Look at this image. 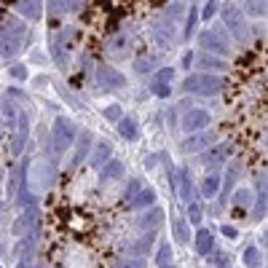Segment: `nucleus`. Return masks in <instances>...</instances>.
<instances>
[{"label": "nucleus", "instance_id": "1", "mask_svg": "<svg viewBox=\"0 0 268 268\" xmlns=\"http://www.w3.org/2000/svg\"><path fill=\"white\" fill-rule=\"evenodd\" d=\"M225 132L250 161H268V40L244 51L223 80Z\"/></svg>", "mask_w": 268, "mask_h": 268}, {"label": "nucleus", "instance_id": "2", "mask_svg": "<svg viewBox=\"0 0 268 268\" xmlns=\"http://www.w3.org/2000/svg\"><path fill=\"white\" fill-rule=\"evenodd\" d=\"M167 0H78V32L91 51L113 59L134 51V30L156 25Z\"/></svg>", "mask_w": 268, "mask_h": 268}, {"label": "nucleus", "instance_id": "3", "mask_svg": "<svg viewBox=\"0 0 268 268\" xmlns=\"http://www.w3.org/2000/svg\"><path fill=\"white\" fill-rule=\"evenodd\" d=\"M215 247V236H212V231H207V228H199V236H196V252L199 255H209Z\"/></svg>", "mask_w": 268, "mask_h": 268}, {"label": "nucleus", "instance_id": "4", "mask_svg": "<svg viewBox=\"0 0 268 268\" xmlns=\"http://www.w3.org/2000/svg\"><path fill=\"white\" fill-rule=\"evenodd\" d=\"M161 217H164V212H161V209H150V212L139 220V225L142 228H156L158 223H161Z\"/></svg>", "mask_w": 268, "mask_h": 268}, {"label": "nucleus", "instance_id": "5", "mask_svg": "<svg viewBox=\"0 0 268 268\" xmlns=\"http://www.w3.org/2000/svg\"><path fill=\"white\" fill-rule=\"evenodd\" d=\"M150 244H153V231H150L145 239H139V241L132 244V255H145V252L150 250Z\"/></svg>", "mask_w": 268, "mask_h": 268}, {"label": "nucleus", "instance_id": "6", "mask_svg": "<svg viewBox=\"0 0 268 268\" xmlns=\"http://www.w3.org/2000/svg\"><path fill=\"white\" fill-rule=\"evenodd\" d=\"M174 239H177L180 244H185L191 236H188V223L185 220H174Z\"/></svg>", "mask_w": 268, "mask_h": 268}, {"label": "nucleus", "instance_id": "7", "mask_svg": "<svg viewBox=\"0 0 268 268\" xmlns=\"http://www.w3.org/2000/svg\"><path fill=\"white\" fill-rule=\"evenodd\" d=\"M244 263H247L250 268H260V250L258 247H247V252H244Z\"/></svg>", "mask_w": 268, "mask_h": 268}, {"label": "nucleus", "instance_id": "8", "mask_svg": "<svg viewBox=\"0 0 268 268\" xmlns=\"http://www.w3.org/2000/svg\"><path fill=\"white\" fill-rule=\"evenodd\" d=\"M153 201H156V193H153V191H145V193H139L137 199L132 201V209H139V207H150Z\"/></svg>", "mask_w": 268, "mask_h": 268}, {"label": "nucleus", "instance_id": "9", "mask_svg": "<svg viewBox=\"0 0 268 268\" xmlns=\"http://www.w3.org/2000/svg\"><path fill=\"white\" fill-rule=\"evenodd\" d=\"M217 188H220V177H217V174H212V177H207V180H204L201 193H204V196H215Z\"/></svg>", "mask_w": 268, "mask_h": 268}, {"label": "nucleus", "instance_id": "10", "mask_svg": "<svg viewBox=\"0 0 268 268\" xmlns=\"http://www.w3.org/2000/svg\"><path fill=\"white\" fill-rule=\"evenodd\" d=\"M19 0H0V25H6V19L11 14V8H14Z\"/></svg>", "mask_w": 268, "mask_h": 268}, {"label": "nucleus", "instance_id": "11", "mask_svg": "<svg viewBox=\"0 0 268 268\" xmlns=\"http://www.w3.org/2000/svg\"><path fill=\"white\" fill-rule=\"evenodd\" d=\"M247 11L252 16H260L265 11V0H247Z\"/></svg>", "mask_w": 268, "mask_h": 268}, {"label": "nucleus", "instance_id": "12", "mask_svg": "<svg viewBox=\"0 0 268 268\" xmlns=\"http://www.w3.org/2000/svg\"><path fill=\"white\" fill-rule=\"evenodd\" d=\"M204 123H207V113H191L188 115V123H185V126L196 129V126H204Z\"/></svg>", "mask_w": 268, "mask_h": 268}, {"label": "nucleus", "instance_id": "13", "mask_svg": "<svg viewBox=\"0 0 268 268\" xmlns=\"http://www.w3.org/2000/svg\"><path fill=\"white\" fill-rule=\"evenodd\" d=\"M169 258H172V250L164 244V247L158 250V255H156V263H158V265H167V263H169Z\"/></svg>", "mask_w": 268, "mask_h": 268}, {"label": "nucleus", "instance_id": "14", "mask_svg": "<svg viewBox=\"0 0 268 268\" xmlns=\"http://www.w3.org/2000/svg\"><path fill=\"white\" fill-rule=\"evenodd\" d=\"M110 169L105 172V180H110V177H121V164L118 161H113V164H108Z\"/></svg>", "mask_w": 268, "mask_h": 268}, {"label": "nucleus", "instance_id": "15", "mask_svg": "<svg viewBox=\"0 0 268 268\" xmlns=\"http://www.w3.org/2000/svg\"><path fill=\"white\" fill-rule=\"evenodd\" d=\"M180 193H182V199H191V180H188L185 172H182V191Z\"/></svg>", "mask_w": 268, "mask_h": 268}, {"label": "nucleus", "instance_id": "16", "mask_svg": "<svg viewBox=\"0 0 268 268\" xmlns=\"http://www.w3.org/2000/svg\"><path fill=\"white\" fill-rule=\"evenodd\" d=\"M118 268H145V260H142V258H137V260H126V263H121Z\"/></svg>", "mask_w": 268, "mask_h": 268}, {"label": "nucleus", "instance_id": "17", "mask_svg": "<svg viewBox=\"0 0 268 268\" xmlns=\"http://www.w3.org/2000/svg\"><path fill=\"white\" fill-rule=\"evenodd\" d=\"M199 220H201V207L193 204V207H191V223H199Z\"/></svg>", "mask_w": 268, "mask_h": 268}, {"label": "nucleus", "instance_id": "18", "mask_svg": "<svg viewBox=\"0 0 268 268\" xmlns=\"http://www.w3.org/2000/svg\"><path fill=\"white\" fill-rule=\"evenodd\" d=\"M236 201H239V204H247V201H250V193H244V191H241V193L236 196Z\"/></svg>", "mask_w": 268, "mask_h": 268}, {"label": "nucleus", "instance_id": "19", "mask_svg": "<svg viewBox=\"0 0 268 268\" xmlns=\"http://www.w3.org/2000/svg\"><path fill=\"white\" fill-rule=\"evenodd\" d=\"M223 234H225L228 239H234V236H236V228H231V225H225V228H223Z\"/></svg>", "mask_w": 268, "mask_h": 268}, {"label": "nucleus", "instance_id": "20", "mask_svg": "<svg viewBox=\"0 0 268 268\" xmlns=\"http://www.w3.org/2000/svg\"><path fill=\"white\" fill-rule=\"evenodd\" d=\"M161 268H172V265H161Z\"/></svg>", "mask_w": 268, "mask_h": 268}]
</instances>
